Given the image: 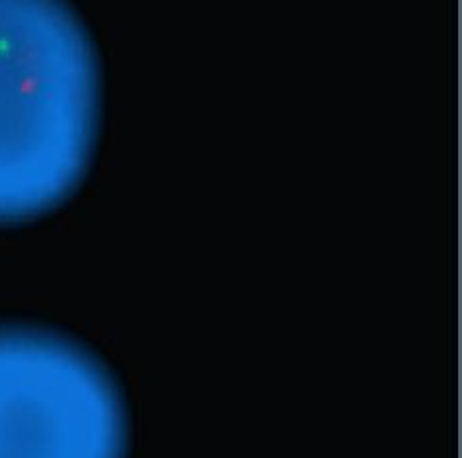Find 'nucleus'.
<instances>
[{"label":"nucleus","instance_id":"1","mask_svg":"<svg viewBox=\"0 0 462 458\" xmlns=\"http://www.w3.org/2000/svg\"><path fill=\"white\" fill-rule=\"evenodd\" d=\"M99 120V61L67 0H0V226L71 198Z\"/></svg>","mask_w":462,"mask_h":458},{"label":"nucleus","instance_id":"2","mask_svg":"<svg viewBox=\"0 0 462 458\" xmlns=\"http://www.w3.org/2000/svg\"><path fill=\"white\" fill-rule=\"evenodd\" d=\"M128 439L120 388L90 350L0 325V458H126Z\"/></svg>","mask_w":462,"mask_h":458}]
</instances>
